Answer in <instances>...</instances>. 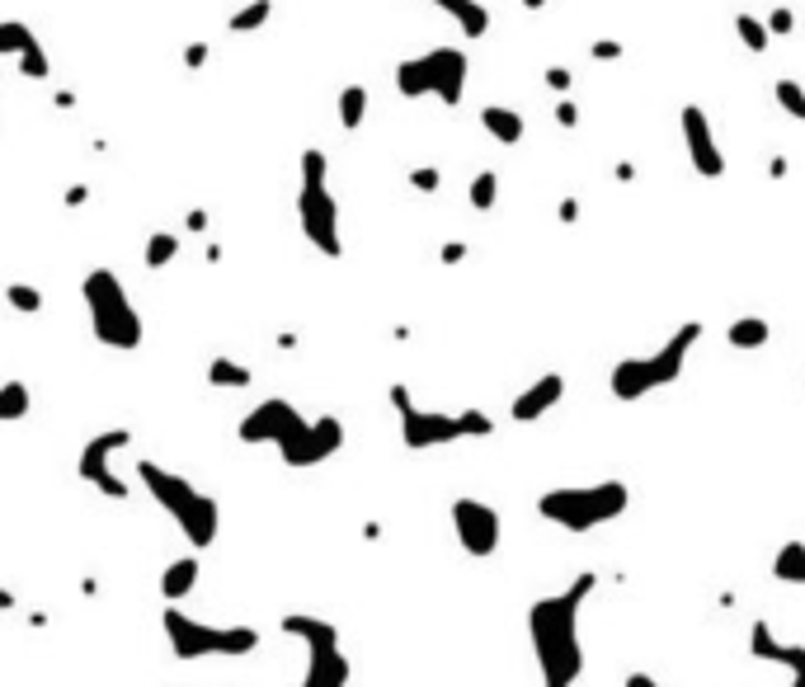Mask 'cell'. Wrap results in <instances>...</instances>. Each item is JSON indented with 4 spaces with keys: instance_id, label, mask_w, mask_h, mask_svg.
<instances>
[{
    "instance_id": "obj_1",
    "label": "cell",
    "mask_w": 805,
    "mask_h": 687,
    "mask_svg": "<svg viewBox=\"0 0 805 687\" xmlns=\"http://www.w3.org/2000/svg\"><path fill=\"white\" fill-rule=\"evenodd\" d=\"M599 579L580 575L566 593L541 598L528 612L533 626V645H537V664H541V687H575L584 674V645H580V608L593 593Z\"/></svg>"
},
{
    "instance_id": "obj_2",
    "label": "cell",
    "mask_w": 805,
    "mask_h": 687,
    "mask_svg": "<svg viewBox=\"0 0 805 687\" xmlns=\"http://www.w3.org/2000/svg\"><path fill=\"white\" fill-rule=\"evenodd\" d=\"M240 433L250 438V443H255V438H269V443H278L292 466L325 462V457L344 443V429L335 425V419H302L288 400H265L250 419H245Z\"/></svg>"
},
{
    "instance_id": "obj_3",
    "label": "cell",
    "mask_w": 805,
    "mask_h": 687,
    "mask_svg": "<svg viewBox=\"0 0 805 687\" xmlns=\"http://www.w3.org/2000/svg\"><path fill=\"white\" fill-rule=\"evenodd\" d=\"M697 340H702V325L697 321H684L669 340H664L655 354H636V358H622L618 367H612V396L618 400H641L659 391V386H669L684 377V363L688 354L697 348Z\"/></svg>"
},
{
    "instance_id": "obj_4",
    "label": "cell",
    "mask_w": 805,
    "mask_h": 687,
    "mask_svg": "<svg viewBox=\"0 0 805 687\" xmlns=\"http://www.w3.org/2000/svg\"><path fill=\"white\" fill-rule=\"evenodd\" d=\"M626 508V485L622 481H599V485H566L537 500V514L551 518L566 533H593V527L612 523Z\"/></svg>"
},
{
    "instance_id": "obj_5",
    "label": "cell",
    "mask_w": 805,
    "mask_h": 687,
    "mask_svg": "<svg viewBox=\"0 0 805 687\" xmlns=\"http://www.w3.org/2000/svg\"><path fill=\"white\" fill-rule=\"evenodd\" d=\"M466 72H471V62H466L462 47H429V52H419V57L396 66V90L410 95V99L429 95V99H439L452 109V104H462V95H466Z\"/></svg>"
},
{
    "instance_id": "obj_6",
    "label": "cell",
    "mask_w": 805,
    "mask_h": 687,
    "mask_svg": "<svg viewBox=\"0 0 805 687\" xmlns=\"http://www.w3.org/2000/svg\"><path fill=\"white\" fill-rule=\"evenodd\" d=\"M297 217H302V232L307 240L316 245L321 255L335 259L344 245H340V207H335V193L325 184V155L321 151H307L302 155V193H297Z\"/></svg>"
},
{
    "instance_id": "obj_7",
    "label": "cell",
    "mask_w": 805,
    "mask_h": 687,
    "mask_svg": "<svg viewBox=\"0 0 805 687\" xmlns=\"http://www.w3.org/2000/svg\"><path fill=\"white\" fill-rule=\"evenodd\" d=\"M391 400L400 405V433H406L410 448H448L458 438H485L495 433V419L481 415V410H462V415H443V410H415L410 396L391 391Z\"/></svg>"
},
{
    "instance_id": "obj_8",
    "label": "cell",
    "mask_w": 805,
    "mask_h": 687,
    "mask_svg": "<svg viewBox=\"0 0 805 687\" xmlns=\"http://www.w3.org/2000/svg\"><path fill=\"white\" fill-rule=\"evenodd\" d=\"M85 307H90L95 334H99L104 344L132 348L137 340H142V321H137L128 292H122V283H118L109 269H95L90 278H85Z\"/></svg>"
},
{
    "instance_id": "obj_9",
    "label": "cell",
    "mask_w": 805,
    "mask_h": 687,
    "mask_svg": "<svg viewBox=\"0 0 805 687\" xmlns=\"http://www.w3.org/2000/svg\"><path fill=\"white\" fill-rule=\"evenodd\" d=\"M142 475H147V485L155 490V500H161L174 518H180V527L189 537H194L198 546H207L213 541V533H217V504L207 500V495H198L189 481H180V475H170V471H161V466H147L142 462Z\"/></svg>"
},
{
    "instance_id": "obj_10",
    "label": "cell",
    "mask_w": 805,
    "mask_h": 687,
    "mask_svg": "<svg viewBox=\"0 0 805 687\" xmlns=\"http://www.w3.org/2000/svg\"><path fill=\"white\" fill-rule=\"evenodd\" d=\"M452 523H458V541L466 546V556L485 560V556L500 551L504 523H500V514L490 504H481V500H458V504H452Z\"/></svg>"
},
{
    "instance_id": "obj_11",
    "label": "cell",
    "mask_w": 805,
    "mask_h": 687,
    "mask_svg": "<svg viewBox=\"0 0 805 687\" xmlns=\"http://www.w3.org/2000/svg\"><path fill=\"white\" fill-rule=\"evenodd\" d=\"M684 142H688V155H693L697 174L716 180V174L726 170V155H721V147H716V137H711V118L697 109V104H688V109H684Z\"/></svg>"
},
{
    "instance_id": "obj_12",
    "label": "cell",
    "mask_w": 805,
    "mask_h": 687,
    "mask_svg": "<svg viewBox=\"0 0 805 687\" xmlns=\"http://www.w3.org/2000/svg\"><path fill=\"white\" fill-rule=\"evenodd\" d=\"M0 57H20V72L24 76H47V57H43V43L39 33H33L29 24L20 20H6L0 24Z\"/></svg>"
},
{
    "instance_id": "obj_13",
    "label": "cell",
    "mask_w": 805,
    "mask_h": 687,
    "mask_svg": "<svg viewBox=\"0 0 805 687\" xmlns=\"http://www.w3.org/2000/svg\"><path fill=\"white\" fill-rule=\"evenodd\" d=\"M754 655L786 668V674H792V687H805V645H782V641H773V631H768L763 622H754Z\"/></svg>"
},
{
    "instance_id": "obj_14",
    "label": "cell",
    "mask_w": 805,
    "mask_h": 687,
    "mask_svg": "<svg viewBox=\"0 0 805 687\" xmlns=\"http://www.w3.org/2000/svg\"><path fill=\"white\" fill-rule=\"evenodd\" d=\"M561 396H566V377H561V373H547V377L533 382L528 391H523V396L514 400V419H518V425H533V419L547 415Z\"/></svg>"
},
{
    "instance_id": "obj_15",
    "label": "cell",
    "mask_w": 805,
    "mask_h": 687,
    "mask_svg": "<svg viewBox=\"0 0 805 687\" xmlns=\"http://www.w3.org/2000/svg\"><path fill=\"white\" fill-rule=\"evenodd\" d=\"M429 6H439L466 39H485L490 33V10L481 6V0H429Z\"/></svg>"
},
{
    "instance_id": "obj_16",
    "label": "cell",
    "mask_w": 805,
    "mask_h": 687,
    "mask_svg": "<svg viewBox=\"0 0 805 687\" xmlns=\"http://www.w3.org/2000/svg\"><path fill=\"white\" fill-rule=\"evenodd\" d=\"M481 122H485V132L495 137V142H504V147H518L523 132H528L523 114H518V109H504V104H485V109H481Z\"/></svg>"
},
{
    "instance_id": "obj_17",
    "label": "cell",
    "mask_w": 805,
    "mask_h": 687,
    "mask_svg": "<svg viewBox=\"0 0 805 687\" xmlns=\"http://www.w3.org/2000/svg\"><path fill=\"white\" fill-rule=\"evenodd\" d=\"M768 334H773V325H768L763 315H740V321L726 325V344H734V348H763Z\"/></svg>"
},
{
    "instance_id": "obj_18",
    "label": "cell",
    "mask_w": 805,
    "mask_h": 687,
    "mask_svg": "<svg viewBox=\"0 0 805 687\" xmlns=\"http://www.w3.org/2000/svg\"><path fill=\"white\" fill-rule=\"evenodd\" d=\"M773 579L777 584H805V541L801 537H792L777 551V560H773Z\"/></svg>"
},
{
    "instance_id": "obj_19",
    "label": "cell",
    "mask_w": 805,
    "mask_h": 687,
    "mask_svg": "<svg viewBox=\"0 0 805 687\" xmlns=\"http://www.w3.org/2000/svg\"><path fill=\"white\" fill-rule=\"evenodd\" d=\"M730 24H734V33L744 39V47H749V52H763V47H768V39H773V33H768V20H754V14H744V10L734 14Z\"/></svg>"
},
{
    "instance_id": "obj_20",
    "label": "cell",
    "mask_w": 805,
    "mask_h": 687,
    "mask_svg": "<svg viewBox=\"0 0 805 687\" xmlns=\"http://www.w3.org/2000/svg\"><path fill=\"white\" fill-rule=\"evenodd\" d=\"M363 114H367V90L363 85H344L340 90V122L344 128H358Z\"/></svg>"
},
{
    "instance_id": "obj_21",
    "label": "cell",
    "mask_w": 805,
    "mask_h": 687,
    "mask_svg": "<svg viewBox=\"0 0 805 687\" xmlns=\"http://www.w3.org/2000/svg\"><path fill=\"white\" fill-rule=\"evenodd\" d=\"M471 207H481V213H490L495 207V198H500V174L495 170H481L476 180H471Z\"/></svg>"
},
{
    "instance_id": "obj_22",
    "label": "cell",
    "mask_w": 805,
    "mask_h": 687,
    "mask_svg": "<svg viewBox=\"0 0 805 687\" xmlns=\"http://www.w3.org/2000/svg\"><path fill=\"white\" fill-rule=\"evenodd\" d=\"M773 99H777L792 118H801V122H805V90H801L796 80H777V85H773Z\"/></svg>"
},
{
    "instance_id": "obj_23",
    "label": "cell",
    "mask_w": 805,
    "mask_h": 687,
    "mask_svg": "<svg viewBox=\"0 0 805 687\" xmlns=\"http://www.w3.org/2000/svg\"><path fill=\"white\" fill-rule=\"evenodd\" d=\"M269 10H273V6H269V0H255V6H250V10H240V14H232V24H226V29H232V33H250V29H259V24H265V20H269Z\"/></svg>"
},
{
    "instance_id": "obj_24",
    "label": "cell",
    "mask_w": 805,
    "mask_h": 687,
    "mask_svg": "<svg viewBox=\"0 0 805 687\" xmlns=\"http://www.w3.org/2000/svg\"><path fill=\"white\" fill-rule=\"evenodd\" d=\"M174 250H180V236H170V232L151 236V240H147V264H151V269H161V264H170Z\"/></svg>"
},
{
    "instance_id": "obj_25",
    "label": "cell",
    "mask_w": 805,
    "mask_h": 687,
    "mask_svg": "<svg viewBox=\"0 0 805 687\" xmlns=\"http://www.w3.org/2000/svg\"><path fill=\"white\" fill-rule=\"evenodd\" d=\"M24 405H29V396H24V386H20V382H6V386H0V419L24 415Z\"/></svg>"
},
{
    "instance_id": "obj_26",
    "label": "cell",
    "mask_w": 805,
    "mask_h": 687,
    "mask_svg": "<svg viewBox=\"0 0 805 687\" xmlns=\"http://www.w3.org/2000/svg\"><path fill=\"white\" fill-rule=\"evenodd\" d=\"M213 382L217 386L222 382L226 386H245V382H250V373H245V367H236V363H213Z\"/></svg>"
},
{
    "instance_id": "obj_27",
    "label": "cell",
    "mask_w": 805,
    "mask_h": 687,
    "mask_svg": "<svg viewBox=\"0 0 805 687\" xmlns=\"http://www.w3.org/2000/svg\"><path fill=\"white\" fill-rule=\"evenodd\" d=\"M194 575H198V566H194V560H184V566H174V570H170V593H180V584L189 589V584H194Z\"/></svg>"
},
{
    "instance_id": "obj_28",
    "label": "cell",
    "mask_w": 805,
    "mask_h": 687,
    "mask_svg": "<svg viewBox=\"0 0 805 687\" xmlns=\"http://www.w3.org/2000/svg\"><path fill=\"white\" fill-rule=\"evenodd\" d=\"M10 302H20V311H39L43 297H39V292H29V288H10Z\"/></svg>"
},
{
    "instance_id": "obj_29",
    "label": "cell",
    "mask_w": 805,
    "mask_h": 687,
    "mask_svg": "<svg viewBox=\"0 0 805 687\" xmlns=\"http://www.w3.org/2000/svg\"><path fill=\"white\" fill-rule=\"evenodd\" d=\"M792 24H796V20H792V10H773V14H768V33H786Z\"/></svg>"
},
{
    "instance_id": "obj_30",
    "label": "cell",
    "mask_w": 805,
    "mask_h": 687,
    "mask_svg": "<svg viewBox=\"0 0 805 687\" xmlns=\"http://www.w3.org/2000/svg\"><path fill=\"white\" fill-rule=\"evenodd\" d=\"M410 184H415V189H439V170H415Z\"/></svg>"
},
{
    "instance_id": "obj_31",
    "label": "cell",
    "mask_w": 805,
    "mask_h": 687,
    "mask_svg": "<svg viewBox=\"0 0 805 687\" xmlns=\"http://www.w3.org/2000/svg\"><path fill=\"white\" fill-rule=\"evenodd\" d=\"M626 687H659L651 674H626Z\"/></svg>"
},
{
    "instance_id": "obj_32",
    "label": "cell",
    "mask_w": 805,
    "mask_h": 687,
    "mask_svg": "<svg viewBox=\"0 0 805 687\" xmlns=\"http://www.w3.org/2000/svg\"><path fill=\"white\" fill-rule=\"evenodd\" d=\"M547 80H551V90H566V85H570V76H566V72H561V66H556V72H551V76H547Z\"/></svg>"
},
{
    "instance_id": "obj_33",
    "label": "cell",
    "mask_w": 805,
    "mask_h": 687,
    "mask_svg": "<svg viewBox=\"0 0 805 687\" xmlns=\"http://www.w3.org/2000/svg\"><path fill=\"white\" fill-rule=\"evenodd\" d=\"M541 6H547V0H523V10H541Z\"/></svg>"
}]
</instances>
